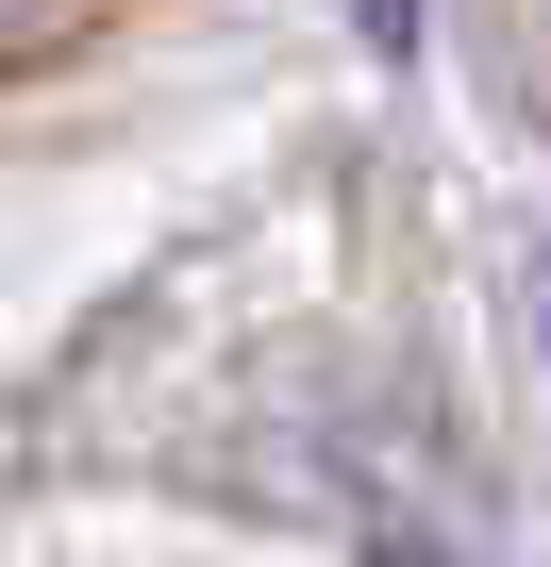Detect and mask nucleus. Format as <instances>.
Wrapping results in <instances>:
<instances>
[{
	"label": "nucleus",
	"instance_id": "f257e3e1",
	"mask_svg": "<svg viewBox=\"0 0 551 567\" xmlns=\"http://www.w3.org/2000/svg\"><path fill=\"white\" fill-rule=\"evenodd\" d=\"M118 18V0H0V84H18V68H51V51H84Z\"/></svg>",
	"mask_w": 551,
	"mask_h": 567
}]
</instances>
